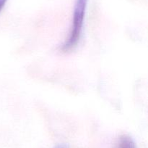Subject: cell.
I'll return each mask as SVG.
<instances>
[{
    "label": "cell",
    "instance_id": "obj_1",
    "mask_svg": "<svg viewBox=\"0 0 148 148\" xmlns=\"http://www.w3.org/2000/svg\"><path fill=\"white\" fill-rule=\"evenodd\" d=\"M88 2V0H75L72 26L69 36L61 46L62 52H71L77 46L82 34Z\"/></svg>",
    "mask_w": 148,
    "mask_h": 148
},
{
    "label": "cell",
    "instance_id": "obj_3",
    "mask_svg": "<svg viewBox=\"0 0 148 148\" xmlns=\"http://www.w3.org/2000/svg\"><path fill=\"white\" fill-rule=\"evenodd\" d=\"M7 1H8V0H0V12H1L2 9L4 7V6H5Z\"/></svg>",
    "mask_w": 148,
    "mask_h": 148
},
{
    "label": "cell",
    "instance_id": "obj_4",
    "mask_svg": "<svg viewBox=\"0 0 148 148\" xmlns=\"http://www.w3.org/2000/svg\"><path fill=\"white\" fill-rule=\"evenodd\" d=\"M55 148H68V146L64 144H61V145H57Z\"/></svg>",
    "mask_w": 148,
    "mask_h": 148
},
{
    "label": "cell",
    "instance_id": "obj_2",
    "mask_svg": "<svg viewBox=\"0 0 148 148\" xmlns=\"http://www.w3.org/2000/svg\"><path fill=\"white\" fill-rule=\"evenodd\" d=\"M118 148H137L135 142L128 135H122L119 138Z\"/></svg>",
    "mask_w": 148,
    "mask_h": 148
}]
</instances>
